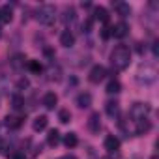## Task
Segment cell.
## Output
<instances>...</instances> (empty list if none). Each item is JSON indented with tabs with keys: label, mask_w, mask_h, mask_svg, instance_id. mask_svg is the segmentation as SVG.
<instances>
[{
	"label": "cell",
	"mask_w": 159,
	"mask_h": 159,
	"mask_svg": "<svg viewBox=\"0 0 159 159\" xmlns=\"http://www.w3.org/2000/svg\"><path fill=\"white\" fill-rule=\"evenodd\" d=\"M111 64L116 71H124L125 67H129L131 64V51L125 45H118L114 47V51L111 52Z\"/></svg>",
	"instance_id": "1"
},
{
	"label": "cell",
	"mask_w": 159,
	"mask_h": 159,
	"mask_svg": "<svg viewBox=\"0 0 159 159\" xmlns=\"http://www.w3.org/2000/svg\"><path fill=\"white\" fill-rule=\"evenodd\" d=\"M36 19H38L39 25H43V26H51V25L54 23V19H56V10H54V6H51V4H43V6H39L38 11H36Z\"/></svg>",
	"instance_id": "2"
},
{
	"label": "cell",
	"mask_w": 159,
	"mask_h": 159,
	"mask_svg": "<svg viewBox=\"0 0 159 159\" xmlns=\"http://www.w3.org/2000/svg\"><path fill=\"white\" fill-rule=\"evenodd\" d=\"M150 111H152V109H150L148 103H140V101H137V103L131 105V109H129V116L133 118V122H137V120H144V118H148Z\"/></svg>",
	"instance_id": "3"
},
{
	"label": "cell",
	"mask_w": 159,
	"mask_h": 159,
	"mask_svg": "<svg viewBox=\"0 0 159 159\" xmlns=\"http://www.w3.org/2000/svg\"><path fill=\"white\" fill-rule=\"evenodd\" d=\"M155 77H157L155 67H152V66H140V69L137 73V81L140 84H152L155 81Z\"/></svg>",
	"instance_id": "4"
},
{
	"label": "cell",
	"mask_w": 159,
	"mask_h": 159,
	"mask_svg": "<svg viewBox=\"0 0 159 159\" xmlns=\"http://www.w3.org/2000/svg\"><path fill=\"white\" fill-rule=\"evenodd\" d=\"M105 75H107V69L103 66H94L90 69V73H88V81L94 83V84H99L103 79H105Z\"/></svg>",
	"instance_id": "5"
},
{
	"label": "cell",
	"mask_w": 159,
	"mask_h": 159,
	"mask_svg": "<svg viewBox=\"0 0 159 159\" xmlns=\"http://www.w3.org/2000/svg\"><path fill=\"white\" fill-rule=\"evenodd\" d=\"M129 34V26L122 21V23H116L112 28H111V36H114L116 39H122V38H125Z\"/></svg>",
	"instance_id": "6"
},
{
	"label": "cell",
	"mask_w": 159,
	"mask_h": 159,
	"mask_svg": "<svg viewBox=\"0 0 159 159\" xmlns=\"http://www.w3.org/2000/svg\"><path fill=\"white\" fill-rule=\"evenodd\" d=\"M103 146H105V150H107L109 153H114V152H118V150H120V139H118V137H114V135H107V137H105Z\"/></svg>",
	"instance_id": "7"
},
{
	"label": "cell",
	"mask_w": 159,
	"mask_h": 159,
	"mask_svg": "<svg viewBox=\"0 0 159 159\" xmlns=\"http://www.w3.org/2000/svg\"><path fill=\"white\" fill-rule=\"evenodd\" d=\"M88 129H90V133H99V129H101V116H99V112H92L90 114Z\"/></svg>",
	"instance_id": "8"
},
{
	"label": "cell",
	"mask_w": 159,
	"mask_h": 159,
	"mask_svg": "<svg viewBox=\"0 0 159 159\" xmlns=\"http://www.w3.org/2000/svg\"><path fill=\"white\" fill-rule=\"evenodd\" d=\"M4 120H6V125H8L10 129H19V127L23 125L25 116H19V114H8Z\"/></svg>",
	"instance_id": "9"
},
{
	"label": "cell",
	"mask_w": 159,
	"mask_h": 159,
	"mask_svg": "<svg viewBox=\"0 0 159 159\" xmlns=\"http://www.w3.org/2000/svg\"><path fill=\"white\" fill-rule=\"evenodd\" d=\"M13 19V10L6 4V6H0V25H8Z\"/></svg>",
	"instance_id": "10"
},
{
	"label": "cell",
	"mask_w": 159,
	"mask_h": 159,
	"mask_svg": "<svg viewBox=\"0 0 159 159\" xmlns=\"http://www.w3.org/2000/svg\"><path fill=\"white\" fill-rule=\"evenodd\" d=\"M60 45L66 47V49H69V47L75 45V36L71 34V30H64V32L60 34Z\"/></svg>",
	"instance_id": "11"
},
{
	"label": "cell",
	"mask_w": 159,
	"mask_h": 159,
	"mask_svg": "<svg viewBox=\"0 0 159 159\" xmlns=\"http://www.w3.org/2000/svg\"><path fill=\"white\" fill-rule=\"evenodd\" d=\"M150 129H152V124H150L148 118H144V120H137V122H135V133H137V135H146Z\"/></svg>",
	"instance_id": "12"
},
{
	"label": "cell",
	"mask_w": 159,
	"mask_h": 159,
	"mask_svg": "<svg viewBox=\"0 0 159 159\" xmlns=\"http://www.w3.org/2000/svg\"><path fill=\"white\" fill-rule=\"evenodd\" d=\"M47 124H49V118H47L45 114L36 116V118H34V122H32V129H34L36 133H39V131H43V129L47 127Z\"/></svg>",
	"instance_id": "13"
},
{
	"label": "cell",
	"mask_w": 159,
	"mask_h": 159,
	"mask_svg": "<svg viewBox=\"0 0 159 159\" xmlns=\"http://www.w3.org/2000/svg\"><path fill=\"white\" fill-rule=\"evenodd\" d=\"M56 103H58V96H56L54 92H47V94L43 96V107H45V109H54Z\"/></svg>",
	"instance_id": "14"
},
{
	"label": "cell",
	"mask_w": 159,
	"mask_h": 159,
	"mask_svg": "<svg viewBox=\"0 0 159 159\" xmlns=\"http://www.w3.org/2000/svg\"><path fill=\"white\" fill-rule=\"evenodd\" d=\"M77 105L81 107V109H88L92 105V96L88 92H83V94H79L77 96Z\"/></svg>",
	"instance_id": "15"
},
{
	"label": "cell",
	"mask_w": 159,
	"mask_h": 159,
	"mask_svg": "<svg viewBox=\"0 0 159 159\" xmlns=\"http://www.w3.org/2000/svg\"><path fill=\"white\" fill-rule=\"evenodd\" d=\"M112 8L118 11L120 17H127V15L131 13V6L125 4V2H112Z\"/></svg>",
	"instance_id": "16"
},
{
	"label": "cell",
	"mask_w": 159,
	"mask_h": 159,
	"mask_svg": "<svg viewBox=\"0 0 159 159\" xmlns=\"http://www.w3.org/2000/svg\"><path fill=\"white\" fill-rule=\"evenodd\" d=\"M105 112H107L111 118L118 116V112H120V103H118V101H107V103H105Z\"/></svg>",
	"instance_id": "17"
},
{
	"label": "cell",
	"mask_w": 159,
	"mask_h": 159,
	"mask_svg": "<svg viewBox=\"0 0 159 159\" xmlns=\"http://www.w3.org/2000/svg\"><path fill=\"white\" fill-rule=\"evenodd\" d=\"M75 19H77V11H75V8H71V6L64 8V15H62V21L67 25V23H73Z\"/></svg>",
	"instance_id": "18"
},
{
	"label": "cell",
	"mask_w": 159,
	"mask_h": 159,
	"mask_svg": "<svg viewBox=\"0 0 159 159\" xmlns=\"http://www.w3.org/2000/svg\"><path fill=\"white\" fill-rule=\"evenodd\" d=\"M94 17H96L98 21H101V23H107V21H109V11H107L103 6H98V8L94 10Z\"/></svg>",
	"instance_id": "19"
},
{
	"label": "cell",
	"mask_w": 159,
	"mask_h": 159,
	"mask_svg": "<svg viewBox=\"0 0 159 159\" xmlns=\"http://www.w3.org/2000/svg\"><path fill=\"white\" fill-rule=\"evenodd\" d=\"M49 81H60V75H62V71H60V67L58 66H49Z\"/></svg>",
	"instance_id": "20"
},
{
	"label": "cell",
	"mask_w": 159,
	"mask_h": 159,
	"mask_svg": "<svg viewBox=\"0 0 159 159\" xmlns=\"http://www.w3.org/2000/svg\"><path fill=\"white\" fill-rule=\"evenodd\" d=\"M58 142H60V133H58L56 129H51L49 135H47V144H49V146H56Z\"/></svg>",
	"instance_id": "21"
},
{
	"label": "cell",
	"mask_w": 159,
	"mask_h": 159,
	"mask_svg": "<svg viewBox=\"0 0 159 159\" xmlns=\"http://www.w3.org/2000/svg\"><path fill=\"white\" fill-rule=\"evenodd\" d=\"M64 144H66L67 148H75V146L79 144V139H77V133H67V135L64 137Z\"/></svg>",
	"instance_id": "22"
},
{
	"label": "cell",
	"mask_w": 159,
	"mask_h": 159,
	"mask_svg": "<svg viewBox=\"0 0 159 159\" xmlns=\"http://www.w3.org/2000/svg\"><path fill=\"white\" fill-rule=\"evenodd\" d=\"M120 90H122V84L114 79V81H111V83L107 84V90H105V92H107V94H118Z\"/></svg>",
	"instance_id": "23"
},
{
	"label": "cell",
	"mask_w": 159,
	"mask_h": 159,
	"mask_svg": "<svg viewBox=\"0 0 159 159\" xmlns=\"http://www.w3.org/2000/svg\"><path fill=\"white\" fill-rule=\"evenodd\" d=\"M23 105H25V99H23V96L15 94V96L11 98V107H13L15 111H21V109H23Z\"/></svg>",
	"instance_id": "24"
},
{
	"label": "cell",
	"mask_w": 159,
	"mask_h": 159,
	"mask_svg": "<svg viewBox=\"0 0 159 159\" xmlns=\"http://www.w3.org/2000/svg\"><path fill=\"white\" fill-rule=\"evenodd\" d=\"M28 69H30L32 73H38V75L43 71V67H41V64H39L38 60H28Z\"/></svg>",
	"instance_id": "25"
},
{
	"label": "cell",
	"mask_w": 159,
	"mask_h": 159,
	"mask_svg": "<svg viewBox=\"0 0 159 159\" xmlns=\"http://www.w3.org/2000/svg\"><path fill=\"white\" fill-rule=\"evenodd\" d=\"M58 120H60L62 124H67V122H71V112H69L67 109H62V111L58 112Z\"/></svg>",
	"instance_id": "26"
},
{
	"label": "cell",
	"mask_w": 159,
	"mask_h": 159,
	"mask_svg": "<svg viewBox=\"0 0 159 159\" xmlns=\"http://www.w3.org/2000/svg\"><path fill=\"white\" fill-rule=\"evenodd\" d=\"M25 60H26V58H25V54H15V56H13V60H11V66H13L15 69H19V67L25 64Z\"/></svg>",
	"instance_id": "27"
},
{
	"label": "cell",
	"mask_w": 159,
	"mask_h": 159,
	"mask_svg": "<svg viewBox=\"0 0 159 159\" xmlns=\"http://www.w3.org/2000/svg\"><path fill=\"white\" fill-rule=\"evenodd\" d=\"M28 86H30V81H28V79H25V77H23V79H19L17 84H15V88H17V90H26Z\"/></svg>",
	"instance_id": "28"
},
{
	"label": "cell",
	"mask_w": 159,
	"mask_h": 159,
	"mask_svg": "<svg viewBox=\"0 0 159 159\" xmlns=\"http://www.w3.org/2000/svg\"><path fill=\"white\" fill-rule=\"evenodd\" d=\"M90 28H92V19H86L83 23V32H90Z\"/></svg>",
	"instance_id": "29"
},
{
	"label": "cell",
	"mask_w": 159,
	"mask_h": 159,
	"mask_svg": "<svg viewBox=\"0 0 159 159\" xmlns=\"http://www.w3.org/2000/svg\"><path fill=\"white\" fill-rule=\"evenodd\" d=\"M109 36H111V28H109V26H105V28H103V32H101V38H103V39H107Z\"/></svg>",
	"instance_id": "30"
},
{
	"label": "cell",
	"mask_w": 159,
	"mask_h": 159,
	"mask_svg": "<svg viewBox=\"0 0 159 159\" xmlns=\"http://www.w3.org/2000/svg\"><path fill=\"white\" fill-rule=\"evenodd\" d=\"M152 49H153V56H157V54H159V49H157V41L152 45Z\"/></svg>",
	"instance_id": "31"
},
{
	"label": "cell",
	"mask_w": 159,
	"mask_h": 159,
	"mask_svg": "<svg viewBox=\"0 0 159 159\" xmlns=\"http://www.w3.org/2000/svg\"><path fill=\"white\" fill-rule=\"evenodd\" d=\"M60 159H77V157H75V155H69V153H67V155H62Z\"/></svg>",
	"instance_id": "32"
},
{
	"label": "cell",
	"mask_w": 159,
	"mask_h": 159,
	"mask_svg": "<svg viewBox=\"0 0 159 159\" xmlns=\"http://www.w3.org/2000/svg\"><path fill=\"white\" fill-rule=\"evenodd\" d=\"M0 152H4V140L0 139Z\"/></svg>",
	"instance_id": "33"
},
{
	"label": "cell",
	"mask_w": 159,
	"mask_h": 159,
	"mask_svg": "<svg viewBox=\"0 0 159 159\" xmlns=\"http://www.w3.org/2000/svg\"><path fill=\"white\" fill-rule=\"evenodd\" d=\"M152 159H159V157H157V155H152Z\"/></svg>",
	"instance_id": "34"
},
{
	"label": "cell",
	"mask_w": 159,
	"mask_h": 159,
	"mask_svg": "<svg viewBox=\"0 0 159 159\" xmlns=\"http://www.w3.org/2000/svg\"><path fill=\"white\" fill-rule=\"evenodd\" d=\"M0 36H2V25H0Z\"/></svg>",
	"instance_id": "35"
},
{
	"label": "cell",
	"mask_w": 159,
	"mask_h": 159,
	"mask_svg": "<svg viewBox=\"0 0 159 159\" xmlns=\"http://www.w3.org/2000/svg\"><path fill=\"white\" fill-rule=\"evenodd\" d=\"M103 159H111V157H103Z\"/></svg>",
	"instance_id": "36"
}]
</instances>
